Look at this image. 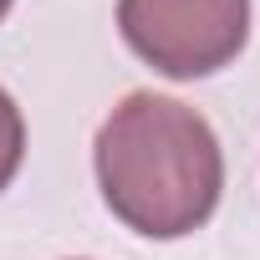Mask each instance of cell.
Returning a JSON list of instances; mask_svg holds the SVG:
<instances>
[{"label": "cell", "instance_id": "obj_1", "mask_svg": "<svg viewBox=\"0 0 260 260\" xmlns=\"http://www.w3.org/2000/svg\"><path fill=\"white\" fill-rule=\"evenodd\" d=\"M92 164L107 209L148 240H184L219 209V138L179 97L127 92L97 127Z\"/></svg>", "mask_w": 260, "mask_h": 260}, {"label": "cell", "instance_id": "obj_2", "mask_svg": "<svg viewBox=\"0 0 260 260\" xmlns=\"http://www.w3.org/2000/svg\"><path fill=\"white\" fill-rule=\"evenodd\" d=\"M117 31L174 82L230 67L250 41V0H117Z\"/></svg>", "mask_w": 260, "mask_h": 260}, {"label": "cell", "instance_id": "obj_3", "mask_svg": "<svg viewBox=\"0 0 260 260\" xmlns=\"http://www.w3.org/2000/svg\"><path fill=\"white\" fill-rule=\"evenodd\" d=\"M21 158H26V117H21L16 97L0 87V189L21 174Z\"/></svg>", "mask_w": 260, "mask_h": 260}, {"label": "cell", "instance_id": "obj_4", "mask_svg": "<svg viewBox=\"0 0 260 260\" xmlns=\"http://www.w3.org/2000/svg\"><path fill=\"white\" fill-rule=\"evenodd\" d=\"M6 11H11V0H0V21H6Z\"/></svg>", "mask_w": 260, "mask_h": 260}]
</instances>
